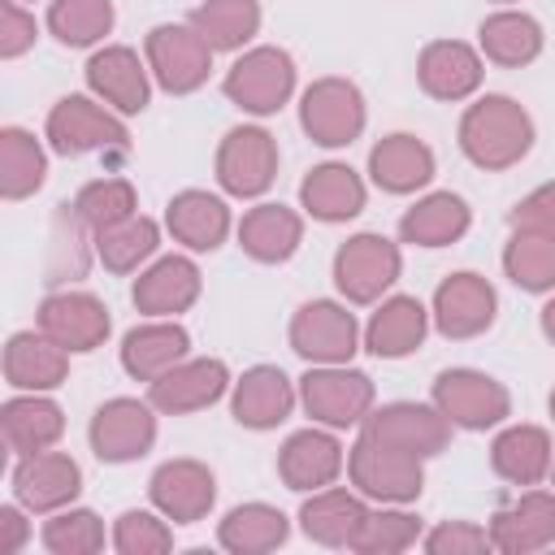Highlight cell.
I'll use <instances>...</instances> for the list:
<instances>
[{"label": "cell", "instance_id": "obj_27", "mask_svg": "<svg viewBox=\"0 0 555 555\" xmlns=\"http://www.w3.org/2000/svg\"><path fill=\"white\" fill-rule=\"evenodd\" d=\"M369 173L390 195H412L434 178V152L416 134H386L369 152Z\"/></svg>", "mask_w": 555, "mask_h": 555}, {"label": "cell", "instance_id": "obj_48", "mask_svg": "<svg viewBox=\"0 0 555 555\" xmlns=\"http://www.w3.org/2000/svg\"><path fill=\"white\" fill-rule=\"evenodd\" d=\"M35 35H39L35 17H30L17 0H4V4H0V56L13 61V56H22V52H30V48H35Z\"/></svg>", "mask_w": 555, "mask_h": 555}, {"label": "cell", "instance_id": "obj_32", "mask_svg": "<svg viewBox=\"0 0 555 555\" xmlns=\"http://www.w3.org/2000/svg\"><path fill=\"white\" fill-rule=\"evenodd\" d=\"M0 429H4L9 451L22 460V455H35V451H48L65 434V412L48 395L26 390V395H17L0 408Z\"/></svg>", "mask_w": 555, "mask_h": 555}, {"label": "cell", "instance_id": "obj_28", "mask_svg": "<svg viewBox=\"0 0 555 555\" xmlns=\"http://www.w3.org/2000/svg\"><path fill=\"white\" fill-rule=\"evenodd\" d=\"M304 238V217L286 204H256L238 221V247L260 264H282Z\"/></svg>", "mask_w": 555, "mask_h": 555}, {"label": "cell", "instance_id": "obj_40", "mask_svg": "<svg viewBox=\"0 0 555 555\" xmlns=\"http://www.w3.org/2000/svg\"><path fill=\"white\" fill-rule=\"evenodd\" d=\"M191 26L204 35L212 52H234L260 30V4L256 0H204L191 13Z\"/></svg>", "mask_w": 555, "mask_h": 555}, {"label": "cell", "instance_id": "obj_45", "mask_svg": "<svg viewBox=\"0 0 555 555\" xmlns=\"http://www.w3.org/2000/svg\"><path fill=\"white\" fill-rule=\"evenodd\" d=\"M43 546L52 555H95L104 551V525L87 507H61L43 520Z\"/></svg>", "mask_w": 555, "mask_h": 555}, {"label": "cell", "instance_id": "obj_31", "mask_svg": "<svg viewBox=\"0 0 555 555\" xmlns=\"http://www.w3.org/2000/svg\"><path fill=\"white\" fill-rule=\"evenodd\" d=\"M165 225L182 247L212 251L230 234V208H225V199H217L208 191H178L165 208Z\"/></svg>", "mask_w": 555, "mask_h": 555}, {"label": "cell", "instance_id": "obj_35", "mask_svg": "<svg viewBox=\"0 0 555 555\" xmlns=\"http://www.w3.org/2000/svg\"><path fill=\"white\" fill-rule=\"evenodd\" d=\"M468 221H473V212L460 195L434 191L399 217V234H403V243H416V247H447V243L464 238Z\"/></svg>", "mask_w": 555, "mask_h": 555}, {"label": "cell", "instance_id": "obj_43", "mask_svg": "<svg viewBox=\"0 0 555 555\" xmlns=\"http://www.w3.org/2000/svg\"><path fill=\"white\" fill-rule=\"evenodd\" d=\"M69 208L82 217V225H87L91 234H100V230H108V225L134 217V212H139V195H134V186H130L126 178H95V182H87V186L74 195Z\"/></svg>", "mask_w": 555, "mask_h": 555}, {"label": "cell", "instance_id": "obj_26", "mask_svg": "<svg viewBox=\"0 0 555 555\" xmlns=\"http://www.w3.org/2000/svg\"><path fill=\"white\" fill-rule=\"evenodd\" d=\"M291 408H295V386L278 364H256L234 382L230 412L247 429H273L291 416Z\"/></svg>", "mask_w": 555, "mask_h": 555}, {"label": "cell", "instance_id": "obj_24", "mask_svg": "<svg viewBox=\"0 0 555 555\" xmlns=\"http://www.w3.org/2000/svg\"><path fill=\"white\" fill-rule=\"evenodd\" d=\"M186 347H191V334L173 317H152L147 325H134L121 338V369L134 382H156L160 373L186 360Z\"/></svg>", "mask_w": 555, "mask_h": 555}, {"label": "cell", "instance_id": "obj_30", "mask_svg": "<svg viewBox=\"0 0 555 555\" xmlns=\"http://www.w3.org/2000/svg\"><path fill=\"white\" fill-rule=\"evenodd\" d=\"M364 516H369L364 494L360 490L356 494L351 490H334V486L312 490L304 499V507H299L304 533L312 542H321V546H351L356 533H360V525H364Z\"/></svg>", "mask_w": 555, "mask_h": 555}, {"label": "cell", "instance_id": "obj_1", "mask_svg": "<svg viewBox=\"0 0 555 555\" xmlns=\"http://www.w3.org/2000/svg\"><path fill=\"white\" fill-rule=\"evenodd\" d=\"M460 147L477 169H512L533 147V117L512 95H481L460 117Z\"/></svg>", "mask_w": 555, "mask_h": 555}, {"label": "cell", "instance_id": "obj_2", "mask_svg": "<svg viewBox=\"0 0 555 555\" xmlns=\"http://www.w3.org/2000/svg\"><path fill=\"white\" fill-rule=\"evenodd\" d=\"M425 460L373 438V434H360L356 447L347 451V473H351V486L364 494V499H377V503H412L421 499V486H425Z\"/></svg>", "mask_w": 555, "mask_h": 555}, {"label": "cell", "instance_id": "obj_15", "mask_svg": "<svg viewBox=\"0 0 555 555\" xmlns=\"http://www.w3.org/2000/svg\"><path fill=\"white\" fill-rule=\"evenodd\" d=\"M364 434H373L416 460H429L451 442V421L434 403H386L364 416Z\"/></svg>", "mask_w": 555, "mask_h": 555}, {"label": "cell", "instance_id": "obj_29", "mask_svg": "<svg viewBox=\"0 0 555 555\" xmlns=\"http://www.w3.org/2000/svg\"><path fill=\"white\" fill-rule=\"evenodd\" d=\"M429 330V312L416 295H390L364 325V347L382 360H399L408 351H416L425 343Z\"/></svg>", "mask_w": 555, "mask_h": 555}, {"label": "cell", "instance_id": "obj_14", "mask_svg": "<svg viewBox=\"0 0 555 555\" xmlns=\"http://www.w3.org/2000/svg\"><path fill=\"white\" fill-rule=\"evenodd\" d=\"M499 312V295L481 273H451L438 291H434V325L447 338H477L494 325Z\"/></svg>", "mask_w": 555, "mask_h": 555}, {"label": "cell", "instance_id": "obj_52", "mask_svg": "<svg viewBox=\"0 0 555 555\" xmlns=\"http://www.w3.org/2000/svg\"><path fill=\"white\" fill-rule=\"evenodd\" d=\"M551 416H555V390H551Z\"/></svg>", "mask_w": 555, "mask_h": 555}, {"label": "cell", "instance_id": "obj_16", "mask_svg": "<svg viewBox=\"0 0 555 555\" xmlns=\"http://www.w3.org/2000/svg\"><path fill=\"white\" fill-rule=\"evenodd\" d=\"M39 330L65 351H95V347H104L113 321H108V308L95 295L56 291L39 304Z\"/></svg>", "mask_w": 555, "mask_h": 555}, {"label": "cell", "instance_id": "obj_51", "mask_svg": "<svg viewBox=\"0 0 555 555\" xmlns=\"http://www.w3.org/2000/svg\"><path fill=\"white\" fill-rule=\"evenodd\" d=\"M542 334H546V338L555 343V299H551V304L542 308Z\"/></svg>", "mask_w": 555, "mask_h": 555}, {"label": "cell", "instance_id": "obj_3", "mask_svg": "<svg viewBox=\"0 0 555 555\" xmlns=\"http://www.w3.org/2000/svg\"><path fill=\"white\" fill-rule=\"evenodd\" d=\"M225 95L243 108V113H256V117H269L278 113L291 91H295V61L286 48H251L243 52L230 69H225Z\"/></svg>", "mask_w": 555, "mask_h": 555}, {"label": "cell", "instance_id": "obj_5", "mask_svg": "<svg viewBox=\"0 0 555 555\" xmlns=\"http://www.w3.org/2000/svg\"><path fill=\"white\" fill-rule=\"evenodd\" d=\"M403 256L386 234H351L334 251V286L347 304H373L399 282Z\"/></svg>", "mask_w": 555, "mask_h": 555}, {"label": "cell", "instance_id": "obj_20", "mask_svg": "<svg viewBox=\"0 0 555 555\" xmlns=\"http://www.w3.org/2000/svg\"><path fill=\"white\" fill-rule=\"evenodd\" d=\"M481 52L468 48L464 39H434L421 48V61H416V78L425 87V95L434 100H468L477 87H481Z\"/></svg>", "mask_w": 555, "mask_h": 555}, {"label": "cell", "instance_id": "obj_44", "mask_svg": "<svg viewBox=\"0 0 555 555\" xmlns=\"http://www.w3.org/2000/svg\"><path fill=\"white\" fill-rule=\"evenodd\" d=\"M416 538H421V516H412V512H403L395 503V507H382V512L364 516L351 551H360V555H395V551H408Z\"/></svg>", "mask_w": 555, "mask_h": 555}, {"label": "cell", "instance_id": "obj_13", "mask_svg": "<svg viewBox=\"0 0 555 555\" xmlns=\"http://www.w3.org/2000/svg\"><path fill=\"white\" fill-rule=\"evenodd\" d=\"M152 507L173 525H195L217 503V477L199 460H165L147 481Z\"/></svg>", "mask_w": 555, "mask_h": 555}, {"label": "cell", "instance_id": "obj_46", "mask_svg": "<svg viewBox=\"0 0 555 555\" xmlns=\"http://www.w3.org/2000/svg\"><path fill=\"white\" fill-rule=\"evenodd\" d=\"M113 546H117L121 555H160V551L173 546V529L165 525V516L130 507V512H121L117 525H113Z\"/></svg>", "mask_w": 555, "mask_h": 555}, {"label": "cell", "instance_id": "obj_19", "mask_svg": "<svg viewBox=\"0 0 555 555\" xmlns=\"http://www.w3.org/2000/svg\"><path fill=\"white\" fill-rule=\"evenodd\" d=\"M338 473H343V447L325 429H299L278 451V477L286 481V490L312 494V490L334 486Z\"/></svg>", "mask_w": 555, "mask_h": 555}, {"label": "cell", "instance_id": "obj_17", "mask_svg": "<svg viewBox=\"0 0 555 555\" xmlns=\"http://www.w3.org/2000/svg\"><path fill=\"white\" fill-rule=\"evenodd\" d=\"M82 468L65 451H35L22 455L13 468V494L26 512H61L78 499Z\"/></svg>", "mask_w": 555, "mask_h": 555}, {"label": "cell", "instance_id": "obj_53", "mask_svg": "<svg viewBox=\"0 0 555 555\" xmlns=\"http://www.w3.org/2000/svg\"><path fill=\"white\" fill-rule=\"evenodd\" d=\"M551 481H555V455H551Z\"/></svg>", "mask_w": 555, "mask_h": 555}, {"label": "cell", "instance_id": "obj_23", "mask_svg": "<svg viewBox=\"0 0 555 555\" xmlns=\"http://www.w3.org/2000/svg\"><path fill=\"white\" fill-rule=\"evenodd\" d=\"M69 377V351L56 347L43 330H17L4 347V382L13 390H30V395H43V390H56L61 382Z\"/></svg>", "mask_w": 555, "mask_h": 555}, {"label": "cell", "instance_id": "obj_9", "mask_svg": "<svg viewBox=\"0 0 555 555\" xmlns=\"http://www.w3.org/2000/svg\"><path fill=\"white\" fill-rule=\"evenodd\" d=\"M147 69L152 78L173 91V95H186V91H199L208 82V69H212V48L204 43V35L195 26H152L147 30Z\"/></svg>", "mask_w": 555, "mask_h": 555}, {"label": "cell", "instance_id": "obj_6", "mask_svg": "<svg viewBox=\"0 0 555 555\" xmlns=\"http://www.w3.org/2000/svg\"><path fill=\"white\" fill-rule=\"evenodd\" d=\"M299 399H304L308 416L330 429L360 425L373 412V377L360 369H347V364H317L304 373Z\"/></svg>", "mask_w": 555, "mask_h": 555}, {"label": "cell", "instance_id": "obj_50", "mask_svg": "<svg viewBox=\"0 0 555 555\" xmlns=\"http://www.w3.org/2000/svg\"><path fill=\"white\" fill-rule=\"evenodd\" d=\"M26 538H30V525H26V516H22V507H0V555H17L22 546H26Z\"/></svg>", "mask_w": 555, "mask_h": 555}, {"label": "cell", "instance_id": "obj_11", "mask_svg": "<svg viewBox=\"0 0 555 555\" xmlns=\"http://www.w3.org/2000/svg\"><path fill=\"white\" fill-rule=\"evenodd\" d=\"M291 347L312 364H347L360 347V325L343 304L312 299L291 317Z\"/></svg>", "mask_w": 555, "mask_h": 555}, {"label": "cell", "instance_id": "obj_33", "mask_svg": "<svg viewBox=\"0 0 555 555\" xmlns=\"http://www.w3.org/2000/svg\"><path fill=\"white\" fill-rule=\"evenodd\" d=\"M551 455L555 447L542 425H507L490 442V464L512 486H538L542 477H551Z\"/></svg>", "mask_w": 555, "mask_h": 555}, {"label": "cell", "instance_id": "obj_54", "mask_svg": "<svg viewBox=\"0 0 555 555\" xmlns=\"http://www.w3.org/2000/svg\"><path fill=\"white\" fill-rule=\"evenodd\" d=\"M499 4H512V0H499Z\"/></svg>", "mask_w": 555, "mask_h": 555}, {"label": "cell", "instance_id": "obj_21", "mask_svg": "<svg viewBox=\"0 0 555 555\" xmlns=\"http://www.w3.org/2000/svg\"><path fill=\"white\" fill-rule=\"evenodd\" d=\"M87 87L113 108V113H143L147 108V95H152V82H147V65L139 61L134 48H100L91 61H87Z\"/></svg>", "mask_w": 555, "mask_h": 555}, {"label": "cell", "instance_id": "obj_25", "mask_svg": "<svg viewBox=\"0 0 555 555\" xmlns=\"http://www.w3.org/2000/svg\"><path fill=\"white\" fill-rule=\"evenodd\" d=\"M134 308L147 317H178L199 299V269L186 256H160L134 278Z\"/></svg>", "mask_w": 555, "mask_h": 555}, {"label": "cell", "instance_id": "obj_39", "mask_svg": "<svg viewBox=\"0 0 555 555\" xmlns=\"http://www.w3.org/2000/svg\"><path fill=\"white\" fill-rule=\"evenodd\" d=\"M156 247H160V225L143 212H134V217L95 234V256L108 273H134L143 260H152Z\"/></svg>", "mask_w": 555, "mask_h": 555}, {"label": "cell", "instance_id": "obj_8", "mask_svg": "<svg viewBox=\"0 0 555 555\" xmlns=\"http://www.w3.org/2000/svg\"><path fill=\"white\" fill-rule=\"evenodd\" d=\"M126 139H130L126 121L113 108H104V104H95L87 95H65L48 113V143L61 156H87V152H104V147H126Z\"/></svg>", "mask_w": 555, "mask_h": 555}, {"label": "cell", "instance_id": "obj_36", "mask_svg": "<svg viewBox=\"0 0 555 555\" xmlns=\"http://www.w3.org/2000/svg\"><path fill=\"white\" fill-rule=\"evenodd\" d=\"M291 533V520L269 507V503H238L225 512V520L217 525V542L234 555H264L278 551Z\"/></svg>", "mask_w": 555, "mask_h": 555}, {"label": "cell", "instance_id": "obj_37", "mask_svg": "<svg viewBox=\"0 0 555 555\" xmlns=\"http://www.w3.org/2000/svg\"><path fill=\"white\" fill-rule=\"evenodd\" d=\"M477 39H481L486 61L507 65V69H520V65L538 61V52H542V26H538L529 13H516V9L490 13V17L481 22Z\"/></svg>", "mask_w": 555, "mask_h": 555}, {"label": "cell", "instance_id": "obj_49", "mask_svg": "<svg viewBox=\"0 0 555 555\" xmlns=\"http://www.w3.org/2000/svg\"><path fill=\"white\" fill-rule=\"evenodd\" d=\"M512 230H542L555 234V182H542L538 191H529L516 208H512Z\"/></svg>", "mask_w": 555, "mask_h": 555}, {"label": "cell", "instance_id": "obj_38", "mask_svg": "<svg viewBox=\"0 0 555 555\" xmlns=\"http://www.w3.org/2000/svg\"><path fill=\"white\" fill-rule=\"evenodd\" d=\"M43 173H48V156L39 139L22 126H4L0 130V195L26 199L43 186Z\"/></svg>", "mask_w": 555, "mask_h": 555}, {"label": "cell", "instance_id": "obj_42", "mask_svg": "<svg viewBox=\"0 0 555 555\" xmlns=\"http://www.w3.org/2000/svg\"><path fill=\"white\" fill-rule=\"evenodd\" d=\"M117 13L113 0H52L48 9V30L65 48H91L113 30Z\"/></svg>", "mask_w": 555, "mask_h": 555}, {"label": "cell", "instance_id": "obj_12", "mask_svg": "<svg viewBox=\"0 0 555 555\" xmlns=\"http://www.w3.org/2000/svg\"><path fill=\"white\" fill-rule=\"evenodd\" d=\"M91 451L104 464H130L152 451L156 442V412L152 399H108L91 416Z\"/></svg>", "mask_w": 555, "mask_h": 555}, {"label": "cell", "instance_id": "obj_4", "mask_svg": "<svg viewBox=\"0 0 555 555\" xmlns=\"http://www.w3.org/2000/svg\"><path fill=\"white\" fill-rule=\"evenodd\" d=\"M434 408L460 429H494L512 416V395L490 373L447 369L434 377Z\"/></svg>", "mask_w": 555, "mask_h": 555}, {"label": "cell", "instance_id": "obj_18", "mask_svg": "<svg viewBox=\"0 0 555 555\" xmlns=\"http://www.w3.org/2000/svg\"><path fill=\"white\" fill-rule=\"evenodd\" d=\"M230 386V369L217 356H199V360H182L169 373H160L156 382H147V399L152 408L182 416V412H199L208 403H217Z\"/></svg>", "mask_w": 555, "mask_h": 555}, {"label": "cell", "instance_id": "obj_41", "mask_svg": "<svg viewBox=\"0 0 555 555\" xmlns=\"http://www.w3.org/2000/svg\"><path fill=\"white\" fill-rule=\"evenodd\" d=\"M503 269L520 291H555V234L542 230H512L503 247Z\"/></svg>", "mask_w": 555, "mask_h": 555}, {"label": "cell", "instance_id": "obj_22", "mask_svg": "<svg viewBox=\"0 0 555 555\" xmlns=\"http://www.w3.org/2000/svg\"><path fill=\"white\" fill-rule=\"evenodd\" d=\"M490 542L507 555H529L555 542V494L525 490L516 503L490 516Z\"/></svg>", "mask_w": 555, "mask_h": 555}, {"label": "cell", "instance_id": "obj_10", "mask_svg": "<svg viewBox=\"0 0 555 555\" xmlns=\"http://www.w3.org/2000/svg\"><path fill=\"white\" fill-rule=\"evenodd\" d=\"M278 173V143L260 126H234L217 147V182L221 191L251 199L273 186Z\"/></svg>", "mask_w": 555, "mask_h": 555}, {"label": "cell", "instance_id": "obj_34", "mask_svg": "<svg viewBox=\"0 0 555 555\" xmlns=\"http://www.w3.org/2000/svg\"><path fill=\"white\" fill-rule=\"evenodd\" d=\"M364 182L351 165H317L304 182H299V204L308 208V217L317 221H351L364 208Z\"/></svg>", "mask_w": 555, "mask_h": 555}, {"label": "cell", "instance_id": "obj_47", "mask_svg": "<svg viewBox=\"0 0 555 555\" xmlns=\"http://www.w3.org/2000/svg\"><path fill=\"white\" fill-rule=\"evenodd\" d=\"M425 551L429 555H477V551H490V529H477L473 520H442L434 525L425 538Z\"/></svg>", "mask_w": 555, "mask_h": 555}, {"label": "cell", "instance_id": "obj_7", "mask_svg": "<svg viewBox=\"0 0 555 555\" xmlns=\"http://www.w3.org/2000/svg\"><path fill=\"white\" fill-rule=\"evenodd\" d=\"M364 95L347 78H317L299 100V126L321 147H347L364 130Z\"/></svg>", "mask_w": 555, "mask_h": 555}]
</instances>
